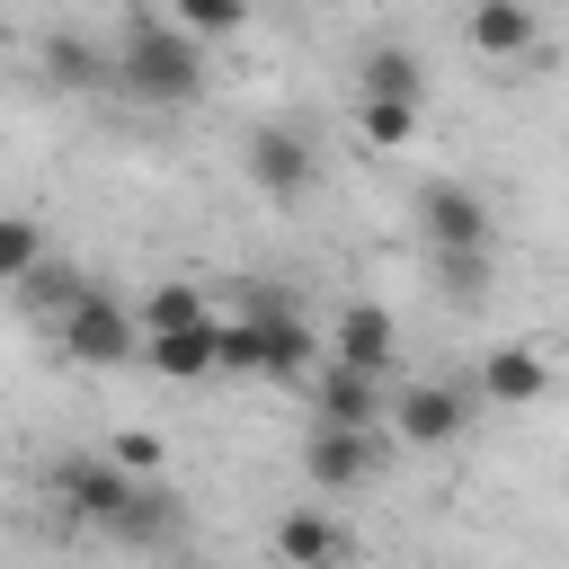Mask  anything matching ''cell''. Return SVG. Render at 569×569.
<instances>
[{
    "label": "cell",
    "instance_id": "cell-1",
    "mask_svg": "<svg viewBox=\"0 0 569 569\" xmlns=\"http://www.w3.org/2000/svg\"><path fill=\"white\" fill-rule=\"evenodd\" d=\"M116 80L142 107H187L204 89V36L178 27V18H133L124 27V53H116Z\"/></svg>",
    "mask_w": 569,
    "mask_h": 569
},
{
    "label": "cell",
    "instance_id": "cell-9",
    "mask_svg": "<svg viewBox=\"0 0 569 569\" xmlns=\"http://www.w3.org/2000/svg\"><path fill=\"white\" fill-rule=\"evenodd\" d=\"M418 231H427V249H436V240H498L480 187H462V178H427V187H418Z\"/></svg>",
    "mask_w": 569,
    "mask_h": 569
},
{
    "label": "cell",
    "instance_id": "cell-11",
    "mask_svg": "<svg viewBox=\"0 0 569 569\" xmlns=\"http://www.w3.org/2000/svg\"><path fill=\"white\" fill-rule=\"evenodd\" d=\"M427 276H436L445 302H480L498 284V240H436L427 249Z\"/></svg>",
    "mask_w": 569,
    "mask_h": 569
},
{
    "label": "cell",
    "instance_id": "cell-17",
    "mask_svg": "<svg viewBox=\"0 0 569 569\" xmlns=\"http://www.w3.org/2000/svg\"><path fill=\"white\" fill-rule=\"evenodd\" d=\"M276 551H284V560H356V533L329 525L320 507H293V516L276 525Z\"/></svg>",
    "mask_w": 569,
    "mask_h": 569
},
{
    "label": "cell",
    "instance_id": "cell-6",
    "mask_svg": "<svg viewBox=\"0 0 569 569\" xmlns=\"http://www.w3.org/2000/svg\"><path fill=\"white\" fill-rule=\"evenodd\" d=\"M382 427H391L400 445H453V436L471 427V391H453V382H409V391H391Z\"/></svg>",
    "mask_w": 569,
    "mask_h": 569
},
{
    "label": "cell",
    "instance_id": "cell-13",
    "mask_svg": "<svg viewBox=\"0 0 569 569\" xmlns=\"http://www.w3.org/2000/svg\"><path fill=\"white\" fill-rule=\"evenodd\" d=\"M480 391H489L498 409H533V400L551 391V365H542L533 347H489V356H480Z\"/></svg>",
    "mask_w": 569,
    "mask_h": 569
},
{
    "label": "cell",
    "instance_id": "cell-2",
    "mask_svg": "<svg viewBox=\"0 0 569 569\" xmlns=\"http://www.w3.org/2000/svg\"><path fill=\"white\" fill-rule=\"evenodd\" d=\"M53 356H62V365H98V373H107V365H142V320H133L116 293L89 284V293L53 320Z\"/></svg>",
    "mask_w": 569,
    "mask_h": 569
},
{
    "label": "cell",
    "instance_id": "cell-7",
    "mask_svg": "<svg viewBox=\"0 0 569 569\" xmlns=\"http://www.w3.org/2000/svg\"><path fill=\"white\" fill-rule=\"evenodd\" d=\"M249 320H258V373H267V382H293V373H311V365H320L311 320H302V311H284L276 293H258V284H249Z\"/></svg>",
    "mask_w": 569,
    "mask_h": 569
},
{
    "label": "cell",
    "instance_id": "cell-19",
    "mask_svg": "<svg viewBox=\"0 0 569 569\" xmlns=\"http://www.w3.org/2000/svg\"><path fill=\"white\" fill-rule=\"evenodd\" d=\"M44 80H53V89H107L116 62H107L98 44H80V36H44Z\"/></svg>",
    "mask_w": 569,
    "mask_h": 569
},
{
    "label": "cell",
    "instance_id": "cell-25",
    "mask_svg": "<svg viewBox=\"0 0 569 569\" xmlns=\"http://www.w3.org/2000/svg\"><path fill=\"white\" fill-rule=\"evenodd\" d=\"M0 71H9V62H0Z\"/></svg>",
    "mask_w": 569,
    "mask_h": 569
},
{
    "label": "cell",
    "instance_id": "cell-23",
    "mask_svg": "<svg viewBox=\"0 0 569 569\" xmlns=\"http://www.w3.org/2000/svg\"><path fill=\"white\" fill-rule=\"evenodd\" d=\"M169 18L196 27V36H231V27L249 18V0H169Z\"/></svg>",
    "mask_w": 569,
    "mask_h": 569
},
{
    "label": "cell",
    "instance_id": "cell-12",
    "mask_svg": "<svg viewBox=\"0 0 569 569\" xmlns=\"http://www.w3.org/2000/svg\"><path fill=\"white\" fill-rule=\"evenodd\" d=\"M471 44H480L489 62H525V53L542 44L533 0H471Z\"/></svg>",
    "mask_w": 569,
    "mask_h": 569
},
{
    "label": "cell",
    "instance_id": "cell-14",
    "mask_svg": "<svg viewBox=\"0 0 569 569\" xmlns=\"http://www.w3.org/2000/svg\"><path fill=\"white\" fill-rule=\"evenodd\" d=\"M391 347H400V320H391L382 302H347V311H338V356H347V365L382 373V365H391Z\"/></svg>",
    "mask_w": 569,
    "mask_h": 569
},
{
    "label": "cell",
    "instance_id": "cell-8",
    "mask_svg": "<svg viewBox=\"0 0 569 569\" xmlns=\"http://www.w3.org/2000/svg\"><path fill=\"white\" fill-rule=\"evenodd\" d=\"M142 365L160 382H196V373H222V320H187V329H142Z\"/></svg>",
    "mask_w": 569,
    "mask_h": 569
},
{
    "label": "cell",
    "instance_id": "cell-3",
    "mask_svg": "<svg viewBox=\"0 0 569 569\" xmlns=\"http://www.w3.org/2000/svg\"><path fill=\"white\" fill-rule=\"evenodd\" d=\"M240 160H249V187H258L267 204H302V196L320 187V151H311L302 124H258V133L240 142Z\"/></svg>",
    "mask_w": 569,
    "mask_h": 569
},
{
    "label": "cell",
    "instance_id": "cell-5",
    "mask_svg": "<svg viewBox=\"0 0 569 569\" xmlns=\"http://www.w3.org/2000/svg\"><path fill=\"white\" fill-rule=\"evenodd\" d=\"M133 489H142V471H124L116 453H62L53 462V498L71 516H89V525H116L133 507Z\"/></svg>",
    "mask_w": 569,
    "mask_h": 569
},
{
    "label": "cell",
    "instance_id": "cell-4",
    "mask_svg": "<svg viewBox=\"0 0 569 569\" xmlns=\"http://www.w3.org/2000/svg\"><path fill=\"white\" fill-rule=\"evenodd\" d=\"M373 471H382L373 427H329V418H311V436H302V480H311L320 498H356Z\"/></svg>",
    "mask_w": 569,
    "mask_h": 569
},
{
    "label": "cell",
    "instance_id": "cell-21",
    "mask_svg": "<svg viewBox=\"0 0 569 569\" xmlns=\"http://www.w3.org/2000/svg\"><path fill=\"white\" fill-rule=\"evenodd\" d=\"M204 311H213V302H204L187 276H169V284H151V293H142V311H133V320H142V329H187V320H204Z\"/></svg>",
    "mask_w": 569,
    "mask_h": 569
},
{
    "label": "cell",
    "instance_id": "cell-22",
    "mask_svg": "<svg viewBox=\"0 0 569 569\" xmlns=\"http://www.w3.org/2000/svg\"><path fill=\"white\" fill-rule=\"evenodd\" d=\"M36 258H44V231H36V213H0V284H18Z\"/></svg>",
    "mask_w": 569,
    "mask_h": 569
},
{
    "label": "cell",
    "instance_id": "cell-20",
    "mask_svg": "<svg viewBox=\"0 0 569 569\" xmlns=\"http://www.w3.org/2000/svg\"><path fill=\"white\" fill-rule=\"evenodd\" d=\"M418 116H427V98H356V133L373 151H400L418 133Z\"/></svg>",
    "mask_w": 569,
    "mask_h": 569
},
{
    "label": "cell",
    "instance_id": "cell-10",
    "mask_svg": "<svg viewBox=\"0 0 569 569\" xmlns=\"http://www.w3.org/2000/svg\"><path fill=\"white\" fill-rule=\"evenodd\" d=\"M382 391H373V373L365 365H347V356H329L320 365V391H311V418H329V427H382Z\"/></svg>",
    "mask_w": 569,
    "mask_h": 569
},
{
    "label": "cell",
    "instance_id": "cell-24",
    "mask_svg": "<svg viewBox=\"0 0 569 569\" xmlns=\"http://www.w3.org/2000/svg\"><path fill=\"white\" fill-rule=\"evenodd\" d=\"M116 462H124V471H151V462H160V436H124Z\"/></svg>",
    "mask_w": 569,
    "mask_h": 569
},
{
    "label": "cell",
    "instance_id": "cell-18",
    "mask_svg": "<svg viewBox=\"0 0 569 569\" xmlns=\"http://www.w3.org/2000/svg\"><path fill=\"white\" fill-rule=\"evenodd\" d=\"M80 293H89V276H80V267H62V258H36V267L18 276V302H27V311H36L44 329H53V320H62V311H71Z\"/></svg>",
    "mask_w": 569,
    "mask_h": 569
},
{
    "label": "cell",
    "instance_id": "cell-16",
    "mask_svg": "<svg viewBox=\"0 0 569 569\" xmlns=\"http://www.w3.org/2000/svg\"><path fill=\"white\" fill-rule=\"evenodd\" d=\"M107 533H124V542H142V551H178V542H187V516H178V498L133 489V507H124Z\"/></svg>",
    "mask_w": 569,
    "mask_h": 569
},
{
    "label": "cell",
    "instance_id": "cell-15",
    "mask_svg": "<svg viewBox=\"0 0 569 569\" xmlns=\"http://www.w3.org/2000/svg\"><path fill=\"white\" fill-rule=\"evenodd\" d=\"M356 98H427V62L409 44H373L356 53Z\"/></svg>",
    "mask_w": 569,
    "mask_h": 569
}]
</instances>
